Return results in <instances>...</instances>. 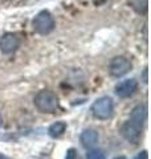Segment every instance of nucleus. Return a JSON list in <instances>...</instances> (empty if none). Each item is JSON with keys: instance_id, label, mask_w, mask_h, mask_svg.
<instances>
[{"instance_id": "423d86ee", "label": "nucleus", "mask_w": 151, "mask_h": 159, "mask_svg": "<svg viewBox=\"0 0 151 159\" xmlns=\"http://www.w3.org/2000/svg\"><path fill=\"white\" fill-rule=\"evenodd\" d=\"M138 90V82L134 78H127L115 85V94L121 98H129Z\"/></svg>"}, {"instance_id": "ddd939ff", "label": "nucleus", "mask_w": 151, "mask_h": 159, "mask_svg": "<svg viewBox=\"0 0 151 159\" xmlns=\"http://www.w3.org/2000/svg\"><path fill=\"white\" fill-rule=\"evenodd\" d=\"M134 159H149V154H147V151H146V150H143V151H140Z\"/></svg>"}, {"instance_id": "9d476101", "label": "nucleus", "mask_w": 151, "mask_h": 159, "mask_svg": "<svg viewBox=\"0 0 151 159\" xmlns=\"http://www.w3.org/2000/svg\"><path fill=\"white\" fill-rule=\"evenodd\" d=\"M130 6H131V8L135 12L140 15H146L149 8V0H130Z\"/></svg>"}, {"instance_id": "0eeeda50", "label": "nucleus", "mask_w": 151, "mask_h": 159, "mask_svg": "<svg viewBox=\"0 0 151 159\" xmlns=\"http://www.w3.org/2000/svg\"><path fill=\"white\" fill-rule=\"evenodd\" d=\"M20 45V40L15 33H4L0 37V51L4 54H11L17 51Z\"/></svg>"}, {"instance_id": "20e7f679", "label": "nucleus", "mask_w": 151, "mask_h": 159, "mask_svg": "<svg viewBox=\"0 0 151 159\" xmlns=\"http://www.w3.org/2000/svg\"><path fill=\"white\" fill-rule=\"evenodd\" d=\"M33 29L40 34H48L54 28V19L48 11H41L33 19Z\"/></svg>"}, {"instance_id": "39448f33", "label": "nucleus", "mask_w": 151, "mask_h": 159, "mask_svg": "<svg viewBox=\"0 0 151 159\" xmlns=\"http://www.w3.org/2000/svg\"><path fill=\"white\" fill-rule=\"evenodd\" d=\"M131 70V61L125 56L114 57L109 64V73L113 77H122Z\"/></svg>"}, {"instance_id": "2eb2a0df", "label": "nucleus", "mask_w": 151, "mask_h": 159, "mask_svg": "<svg viewBox=\"0 0 151 159\" xmlns=\"http://www.w3.org/2000/svg\"><path fill=\"white\" fill-rule=\"evenodd\" d=\"M114 159H126V157H123V155H121V157H115Z\"/></svg>"}, {"instance_id": "4468645a", "label": "nucleus", "mask_w": 151, "mask_h": 159, "mask_svg": "<svg viewBox=\"0 0 151 159\" xmlns=\"http://www.w3.org/2000/svg\"><path fill=\"white\" fill-rule=\"evenodd\" d=\"M0 159H9V158H8V157H6V155H4V154L0 152Z\"/></svg>"}, {"instance_id": "f8f14e48", "label": "nucleus", "mask_w": 151, "mask_h": 159, "mask_svg": "<svg viewBox=\"0 0 151 159\" xmlns=\"http://www.w3.org/2000/svg\"><path fill=\"white\" fill-rule=\"evenodd\" d=\"M65 159H81V157L76 148H69L66 151V155H65Z\"/></svg>"}, {"instance_id": "dca6fc26", "label": "nucleus", "mask_w": 151, "mask_h": 159, "mask_svg": "<svg viewBox=\"0 0 151 159\" xmlns=\"http://www.w3.org/2000/svg\"><path fill=\"white\" fill-rule=\"evenodd\" d=\"M3 125V118H2V116H0V126Z\"/></svg>"}, {"instance_id": "7ed1b4c3", "label": "nucleus", "mask_w": 151, "mask_h": 159, "mask_svg": "<svg viewBox=\"0 0 151 159\" xmlns=\"http://www.w3.org/2000/svg\"><path fill=\"white\" fill-rule=\"evenodd\" d=\"M142 129H143V123H139L130 118L121 127V134L127 142L137 145L140 141V137H142Z\"/></svg>"}, {"instance_id": "1a4fd4ad", "label": "nucleus", "mask_w": 151, "mask_h": 159, "mask_svg": "<svg viewBox=\"0 0 151 159\" xmlns=\"http://www.w3.org/2000/svg\"><path fill=\"white\" fill-rule=\"evenodd\" d=\"M65 130H66V123L60 121V122H54L53 125H50L49 129H48V134L52 138H58L61 137L62 134L65 133Z\"/></svg>"}, {"instance_id": "f03ea898", "label": "nucleus", "mask_w": 151, "mask_h": 159, "mask_svg": "<svg viewBox=\"0 0 151 159\" xmlns=\"http://www.w3.org/2000/svg\"><path fill=\"white\" fill-rule=\"evenodd\" d=\"M92 114L94 118L105 121V119L112 118L113 113H114V103L113 99L110 97H101L97 101H94L92 105Z\"/></svg>"}, {"instance_id": "6e6552de", "label": "nucleus", "mask_w": 151, "mask_h": 159, "mask_svg": "<svg viewBox=\"0 0 151 159\" xmlns=\"http://www.w3.org/2000/svg\"><path fill=\"white\" fill-rule=\"evenodd\" d=\"M80 142L85 148H93L98 142V133L94 129H85L80 135Z\"/></svg>"}, {"instance_id": "f257e3e1", "label": "nucleus", "mask_w": 151, "mask_h": 159, "mask_svg": "<svg viewBox=\"0 0 151 159\" xmlns=\"http://www.w3.org/2000/svg\"><path fill=\"white\" fill-rule=\"evenodd\" d=\"M34 106L37 107L39 111L41 113H54L60 106L58 97L56 96V93H53L52 90H40L33 99Z\"/></svg>"}, {"instance_id": "9b49d317", "label": "nucleus", "mask_w": 151, "mask_h": 159, "mask_svg": "<svg viewBox=\"0 0 151 159\" xmlns=\"http://www.w3.org/2000/svg\"><path fill=\"white\" fill-rule=\"evenodd\" d=\"M86 159H106V157H105V154L101 151V150L93 148V150L88 151V154H86Z\"/></svg>"}]
</instances>
